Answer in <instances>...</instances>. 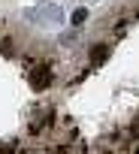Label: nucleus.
Returning a JSON list of instances; mask_svg holds the SVG:
<instances>
[{"label": "nucleus", "mask_w": 139, "mask_h": 154, "mask_svg": "<svg viewBox=\"0 0 139 154\" xmlns=\"http://www.w3.org/2000/svg\"><path fill=\"white\" fill-rule=\"evenodd\" d=\"M82 21H85V9H76L73 12V24H82Z\"/></svg>", "instance_id": "2"}, {"label": "nucleus", "mask_w": 139, "mask_h": 154, "mask_svg": "<svg viewBox=\"0 0 139 154\" xmlns=\"http://www.w3.org/2000/svg\"><path fill=\"white\" fill-rule=\"evenodd\" d=\"M33 85H36V88H45V85H48V72H45V69L33 72Z\"/></svg>", "instance_id": "1"}, {"label": "nucleus", "mask_w": 139, "mask_h": 154, "mask_svg": "<svg viewBox=\"0 0 139 154\" xmlns=\"http://www.w3.org/2000/svg\"><path fill=\"white\" fill-rule=\"evenodd\" d=\"M54 154H70V151H66V148H60V151H54Z\"/></svg>", "instance_id": "3"}]
</instances>
